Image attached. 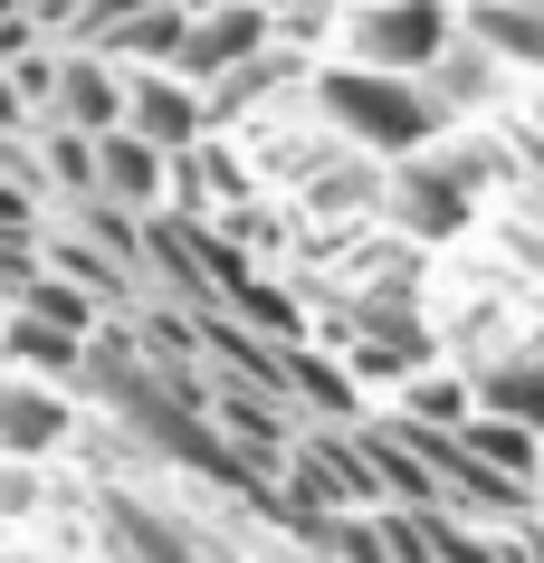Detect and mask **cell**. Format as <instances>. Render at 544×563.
<instances>
[{"label":"cell","instance_id":"cell-1","mask_svg":"<svg viewBox=\"0 0 544 563\" xmlns=\"http://www.w3.org/2000/svg\"><path fill=\"white\" fill-rule=\"evenodd\" d=\"M315 124H325L334 144L373 153V163H411V153H440L449 144V106L430 77H382V67H315V87H306Z\"/></svg>","mask_w":544,"mask_h":563},{"label":"cell","instance_id":"cell-2","mask_svg":"<svg viewBox=\"0 0 544 563\" xmlns=\"http://www.w3.org/2000/svg\"><path fill=\"white\" fill-rule=\"evenodd\" d=\"M458 38H468L458 0H354L344 10V58L382 77H430Z\"/></svg>","mask_w":544,"mask_h":563},{"label":"cell","instance_id":"cell-3","mask_svg":"<svg viewBox=\"0 0 544 563\" xmlns=\"http://www.w3.org/2000/svg\"><path fill=\"white\" fill-rule=\"evenodd\" d=\"M96 563H230V554L201 544L191 516L134 497V487L115 477V487H96Z\"/></svg>","mask_w":544,"mask_h":563},{"label":"cell","instance_id":"cell-4","mask_svg":"<svg viewBox=\"0 0 544 563\" xmlns=\"http://www.w3.org/2000/svg\"><path fill=\"white\" fill-rule=\"evenodd\" d=\"M277 48V10L268 0H211V10H191V48H181L173 77H191V87L211 96L220 77H240L248 58H268Z\"/></svg>","mask_w":544,"mask_h":563},{"label":"cell","instance_id":"cell-5","mask_svg":"<svg viewBox=\"0 0 544 563\" xmlns=\"http://www.w3.org/2000/svg\"><path fill=\"white\" fill-rule=\"evenodd\" d=\"M38 124H77V134H124L134 124V67L124 58H96V48H67L58 58V96H48V115Z\"/></svg>","mask_w":544,"mask_h":563},{"label":"cell","instance_id":"cell-6","mask_svg":"<svg viewBox=\"0 0 544 563\" xmlns=\"http://www.w3.org/2000/svg\"><path fill=\"white\" fill-rule=\"evenodd\" d=\"M468 181H478V163L468 153H411V163H392V220L411 239H440V230H458L468 220Z\"/></svg>","mask_w":544,"mask_h":563},{"label":"cell","instance_id":"cell-7","mask_svg":"<svg viewBox=\"0 0 544 563\" xmlns=\"http://www.w3.org/2000/svg\"><path fill=\"white\" fill-rule=\"evenodd\" d=\"M77 430H87V411H77V391L58 383H10V401H0V459H38V468H58L67 449H77Z\"/></svg>","mask_w":544,"mask_h":563},{"label":"cell","instance_id":"cell-8","mask_svg":"<svg viewBox=\"0 0 544 563\" xmlns=\"http://www.w3.org/2000/svg\"><path fill=\"white\" fill-rule=\"evenodd\" d=\"M134 134L163 153H191V144H211L220 124H211V96L191 87V77H173V67H134Z\"/></svg>","mask_w":544,"mask_h":563},{"label":"cell","instance_id":"cell-9","mask_svg":"<svg viewBox=\"0 0 544 563\" xmlns=\"http://www.w3.org/2000/svg\"><path fill=\"white\" fill-rule=\"evenodd\" d=\"M87 344H96V334H67V325H48V316H30V306L0 316V354H10V373H30V383L77 391V383H87Z\"/></svg>","mask_w":544,"mask_h":563},{"label":"cell","instance_id":"cell-10","mask_svg":"<svg viewBox=\"0 0 544 563\" xmlns=\"http://www.w3.org/2000/svg\"><path fill=\"white\" fill-rule=\"evenodd\" d=\"M306 210H325V220H354V210H392V163H373V153L334 144L325 163H306Z\"/></svg>","mask_w":544,"mask_h":563},{"label":"cell","instance_id":"cell-11","mask_svg":"<svg viewBox=\"0 0 544 563\" xmlns=\"http://www.w3.org/2000/svg\"><path fill=\"white\" fill-rule=\"evenodd\" d=\"M106 201L134 210V220H153V210L173 201V153L144 144L134 124H124V134H106Z\"/></svg>","mask_w":544,"mask_h":563},{"label":"cell","instance_id":"cell-12","mask_svg":"<svg viewBox=\"0 0 544 563\" xmlns=\"http://www.w3.org/2000/svg\"><path fill=\"white\" fill-rule=\"evenodd\" d=\"M458 20L507 67H544V0H458Z\"/></svg>","mask_w":544,"mask_h":563},{"label":"cell","instance_id":"cell-13","mask_svg":"<svg viewBox=\"0 0 544 563\" xmlns=\"http://www.w3.org/2000/svg\"><path fill=\"white\" fill-rule=\"evenodd\" d=\"M507 77H515V67L497 58L487 38H458L449 58L430 67V87H440V106H449V115H487V106L507 96Z\"/></svg>","mask_w":544,"mask_h":563},{"label":"cell","instance_id":"cell-14","mask_svg":"<svg viewBox=\"0 0 544 563\" xmlns=\"http://www.w3.org/2000/svg\"><path fill=\"white\" fill-rule=\"evenodd\" d=\"M468 383H478V411L544 430V354H497V363H478Z\"/></svg>","mask_w":544,"mask_h":563},{"label":"cell","instance_id":"cell-15","mask_svg":"<svg viewBox=\"0 0 544 563\" xmlns=\"http://www.w3.org/2000/svg\"><path fill=\"white\" fill-rule=\"evenodd\" d=\"M181 48H191V0H144L115 38L124 67H181Z\"/></svg>","mask_w":544,"mask_h":563},{"label":"cell","instance_id":"cell-16","mask_svg":"<svg viewBox=\"0 0 544 563\" xmlns=\"http://www.w3.org/2000/svg\"><path fill=\"white\" fill-rule=\"evenodd\" d=\"M458 440L478 449V459H487L497 477H515V487H535V477H544V430H525V420H497V411H478L468 430H458Z\"/></svg>","mask_w":544,"mask_h":563},{"label":"cell","instance_id":"cell-17","mask_svg":"<svg viewBox=\"0 0 544 563\" xmlns=\"http://www.w3.org/2000/svg\"><path fill=\"white\" fill-rule=\"evenodd\" d=\"M38 516H58V468L0 459V526H38Z\"/></svg>","mask_w":544,"mask_h":563},{"label":"cell","instance_id":"cell-18","mask_svg":"<svg viewBox=\"0 0 544 563\" xmlns=\"http://www.w3.org/2000/svg\"><path fill=\"white\" fill-rule=\"evenodd\" d=\"M401 411L440 420V430H468V420H478V383H468V373H411Z\"/></svg>","mask_w":544,"mask_h":563},{"label":"cell","instance_id":"cell-19","mask_svg":"<svg viewBox=\"0 0 544 563\" xmlns=\"http://www.w3.org/2000/svg\"><path fill=\"white\" fill-rule=\"evenodd\" d=\"M230 306H240V316L268 334V344H306V316H297V297H287V287H258V277H248Z\"/></svg>","mask_w":544,"mask_h":563},{"label":"cell","instance_id":"cell-20","mask_svg":"<svg viewBox=\"0 0 544 563\" xmlns=\"http://www.w3.org/2000/svg\"><path fill=\"white\" fill-rule=\"evenodd\" d=\"M0 134H38V106L10 87V77H0Z\"/></svg>","mask_w":544,"mask_h":563},{"label":"cell","instance_id":"cell-21","mask_svg":"<svg viewBox=\"0 0 544 563\" xmlns=\"http://www.w3.org/2000/svg\"><path fill=\"white\" fill-rule=\"evenodd\" d=\"M10 383H20V373H10V354H0V401H10Z\"/></svg>","mask_w":544,"mask_h":563},{"label":"cell","instance_id":"cell-22","mask_svg":"<svg viewBox=\"0 0 544 563\" xmlns=\"http://www.w3.org/2000/svg\"><path fill=\"white\" fill-rule=\"evenodd\" d=\"M20 10H30V0H0V20H20Z\"/></svg>","mask_w":544,"mask_h":563}]
</instances>
